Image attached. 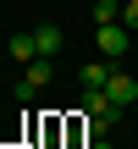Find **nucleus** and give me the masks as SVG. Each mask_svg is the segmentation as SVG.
Instances as JSON below:
<instances>
[{
    "mask_svg": "<svg viewBox=\"0 0 138 149\" xmlns=\"http://www.w3.org/2000/svg\"><path fill=\"white\" fill-rule=\"evenodd\" d=\"M127 50H133V28H127V22H105V28H100V55H105V61H122Z\"/></svg>",
    "mask_w": 138,
    "mask_h": 149,
    "instance_id": "f257e3e1",
    "label": "nucleus"
},
{
    "mask_svg": "<svg viewBox=\"0 0 138 149\" xmlns=\"http://www.w3.org/2000/svg\"><path fill=\"white\" fill-rule=\"evenodd\" d=\"M44 83H50V61L39 55V61H28V72H22V83H17V100L28 105V100H33V94H39Z\"/></svg>",
    "mask_w": 138,
    "mask_h": 149,
    "instance_id": "f03ea898",
    "label": "nucleus"
},
{
    "mask_svg": "<svg viewBox=\"0 0 138 149\" xmlns=\"http://www.w3.org/2000/svg\"><path fill=\"white\" fill-rule=\"evenodd\" d=\"M105 94H111V105H133V100H138V77H133V72H111Z\"/></svg>",
    "mask_w": 138,
    "mask_h": 149,
    "instance_id": "7ed1b4c3",
    "label": "nucleus"
},
{
    "mask_svg": "<svg viewBox=\"0 0 138 149\" xmlns=\"http://www.w3.org/2000/svg\"><path fill=\"white\" fill-rule=\"evenodd\" d=\"M33 44H39V55L50 61V55H61V44H66V33H61L55 22H39V28H33Z\"/></svg>",
    "mask_w": 138,
    "mask_h": 149,
    "instance_id": "20e7f679",
    "label": "nucleus"
},
{
    "mask_svg": "<svg viewBox=\"0 0 138 149\" xmlns=\"http://www.w3.org/2000/svg\"><path fill=\"white\" fill-rule=\"evenodd\" d=\"M77 83H83V88H105V83H111V66H105V61H83V66H77Z\"/></svg>",
    "mask_w": 138,
    "mask_h": 149,
    "instance_id": "39448f33",
    "label": "nucleus"
},
{
    "mask_svg": "<svg viewBox=\"0 0 138 149\" xmlns=\"http://www.w3.org/2000/svg\"><path fill=\"white\" fill-rule=\"evenodd\" d=\"M89 22H94V28H105V22H122V6H116V0H94Z\"/></svg>",
    "mask_w": 138,
    "mask_h": 149,
    "instance_id": "423d86ee",
    "label": "nucleus"
},
{
    "mask_svg": "<svg viewBox=\"0 0 138 149\" xmlns=\"http://www.w3.org/2000/svg\"><path fill=\"white\" fill-rule=\"evenodd\" d=\"M11 61H39V44H33V33H17V39H11Z\"/></svg>",
    "mask_w": 138,
    "mask_h": 149,
    "instance_id": "0eeeda50",
    "label": "nucleus"
},
{
    "mask_svg": "<svg viewBox=\"0 0 138 149\" xmlns=\"http://www.w3.org/2000/svg\"><path fill=\"white\" fill-rule=\"evenodd\" d=\"M122 22H127V28H138V0H127V6H122Z\"/></svg>",
    "mask_w": 138,
    "mask_h": 149,
    "instance_id": "6e6552de",
    "label": "nucleus"
},
{
    "mask_svg": "<svg viewBox=\"0 0 138 149\" xmlns=\"http://www.w3.org/2000/svg\"><path fill=\"white\" fill-rule=\"evenodd\" d=\"M89 149H111V138H89Z\"/></svg>",
    "mask_w": 138,
    "mask_h": 149,
    "instance_id": "1a4fd4ad",
    "label": "nucleus"
}]
</instances>
